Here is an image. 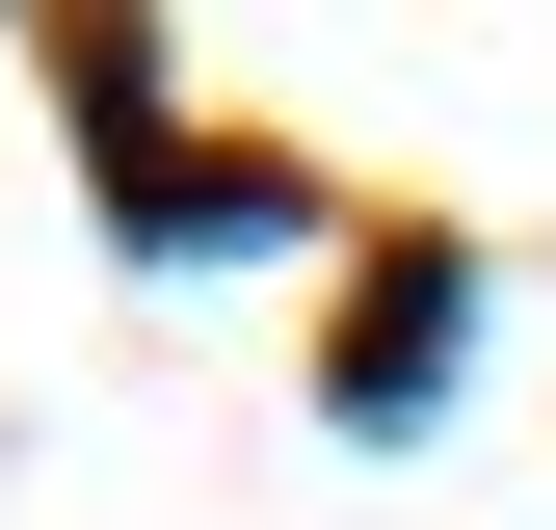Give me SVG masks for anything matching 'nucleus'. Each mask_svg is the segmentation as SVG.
<instances>
[{"label": "nucleus", "mask_w": 556, "mask_h": 530, "mask_svg": "<svg viewBox=\"0 0 556 530\" xmlns=\"http://www.w3.org/2000/svg\"><path fill=\"white\" fill-rule=\"evenodd\" d=\"M425 371H451V265H397V292L344 318V398H425Z\"/></svg>", "instance_id": "1"}]
</instances>
